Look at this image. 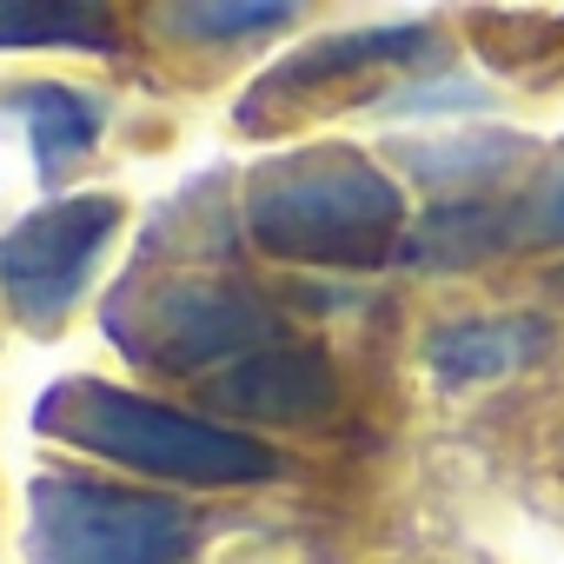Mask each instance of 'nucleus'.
Returning <instances> with one entry per match:
<instances>
[{
  "instance_id": "obj_11",
  "label": "nucleus",
  "mask_w": 564,
  "mask_h": 564,
  "mask_svg": "<svg viewBox=\"0 0 564 564\" xmlns=\"http://www.w3.org/2000/svg\"><path fill=\"white\" fill-rule=\"evenodd\" d=\"M518 153H524V140H518V133H458V140L405 147V166H412L425 186L471 199V186H485L491 173H505Z\"/></svg>"
},
{
  "instance_id": "obj_7",
  "label": "nucleus",
  "mask_w": 564,
  "mask_h": 564,
  "mask_svg": "<svg viewBox=\"0 0 564 564\" xmlns=\"http://www.w3.org/2000/svg\"><path fill=\"white\" fill-rule=\"evenodd\" d=\"M419 54H432V28H352V34H326V41H313V47L279 61L252 87V100L239 107V120L259 127L265 113H279L286 100H306V94H319V87H333V80H346L359 67H399V61H419Z\"/></svg>"
},
{
  "instance_id": "obj_1",
  "label": "nucleus",
  "mask_w": 564,
  "mask_h": 564,
  "mask_svg": "<svg viewBox=\"0 0 564 564\" xmlns=\"http://www.w3.org/2000/svg\"><path fill=\"white\" fill-rule=\"evenodd\" d=\"M239 219L259 252L293 265H379L405 239V193L352 147H300L265 160L246 193Z\"/></svg>"
},
{
  "instance_id": "obj_8",
  "label": "nucleus",
  "mask_w": 564,
  "mask_h": 564,
  "mask_svg": "<svg viewBox=\"0 0 564 564\" xmlns=\"http://www.w3.org/2000/svg\"><path fill=\"white\" fill-rule=\"evenodd\" d=\"M551 352V319L538 313H491V319H452L425 333V366L445 386H491Z\"/></svg>"
},
{
  "instance_id": "obj_13",
  "label": "nucleus",
  "mask_w": 564,
  "mask_h": 564,
  "mask_svg": "<svg viewBox=\"0 0 564 564\" xmlns=\"http://www.w3.org/2000/svg\"><path fill=\"white\" fill-rule=\"evenodd\" d=\"M166 28H186V41H239V34H265V28H286L293 8L286 0H252V8H213V0H193V8H166Z\"/></svg>"
},
{
  "instance_id": "obj_2",
  "label": "nucleus",
  "mask_w": 564,
  "mask_h": 564,
  "mask_svg": "<svg viewBox=\"0 0 564 564\" xmlns=\"http://www.w3.org/2000/svg\"><path fill=\"white\" fill-rule=\"evenodd\" d=\"M34 425L61 445H74L87 458H113L140 478H173V485H265V478H279L272 445H259L232 425L173 412V405L140 399L127 386H107V379L47 386L34 405Z\"/></svg>"
},
{
  "instance_id": "obj_4",
  "label": "nucleus",
  "mask_w": 564,
  "mask_h": 564,
  "mask_svg": "<svg viewBox=\"0 0 564 564\" xmlns=\"http://www.w3.org/2000/svg\"><path fill=\"white\" fill-rule=\"evenodd\" d=\"M107 333L127 346V359H147L160 372H206L279 346V313L259 293L219 279H153L107 306Z\"/></svg>"
},
{
  "instance_id": "obj_15",
  "label": "nucleus",
  "mask_w": 564,
  "mask_h": 564,
  "mask_svg": "<svg viewBox=\"0 0 564 564\" xmlns=\"http://www.w3.org/2000/svg\"><path fill=\"white\" fill-rule=\"evenodd\" d=\"M551 286H557V293H564V265H557V272H551Z\"/></svg>"
},
{
  "instance_id": "obj_3",
  "label": "nucleus",
  "mask_w": 564,
  "mask_h": 564,
  "mask_svg": "<svg viewBox=\"0 0 564 564\" xmlns=\"http://www.w3.org/2000/svg\"><path fill=\"white\" fill-rule=\"evenodd\" d=\"M193 544L199 524L173 498L80 471H41L28 485V564H180Z\"/></svg>"
},
{
  "instance_id": "obj_14",
  "label": "nucleus",
  "mask_w": 564,
  "mask_h": 564,
  "mask_svg": "<svg viewBox=\"0 0 564 564\" xmlns=\"http://www.w3.org/2000/svg\"><path fill=\"white\" fill-rule=\"evenodd\" d=\"M518 246H564V166L538 173L511 199V252Z\"/></svg>"
},
{
  "instance_id": "obj_5",
  "label": "nucleus",
  "mask_w": 564,
  "mask_h": 564,
  "mask_svg": "<svg viewBox=\"0 0 564 564\" xmlns=\"http://www.w3.org/2000/svg\"><path fill=\"white\" fill-rule=\"evenodd\" d=\"M120 219L127 206L113 193H67L0 232V293L14 300V313L34 326H54L87 293V272L100 265Z\"/></svg>"
},
{
  "instance_id": "obj_12",
  "label": "nucleus",
  "mask_w": 564,
  "mask_h": 564,
  "mask_svg": "<svg viewBox=\"0 0 564 564\" xmlns=\"http://www.w3.org/2000/svg\"><path fill=\"white\" fill-rule=\"evenodd\" d=\"M0 47H94L113 54V14L107 8H14L0 0Z\"/></svg>"
},
{
  "instance_id": "obj_9",
  "label": "nucleus",
  "mask_w": 564,
  "mask_h": 564,
  "mask_svg": "<svg viewBox=\"0 0 564 564\" xmlns=\"http://www.w3.org/2000/svg\"><path fill=\"white\" fill-rule=\"evenodd\" d=\"M491 252H511V199H485V193L438 199L399 239V259L412 272H458V265H478Z\"/></svg>"
},
{
  "instance_id": "obj_6",
  "label": "nucleus",
  "mask_w": 564,
  "mask_h": 564,
  "mask_svg": "<svg viewBox=\"0 0 564 564\" xmlns=\"http://www.w3.org/2000/svg\"><path fill=\"white\" fill-rule=\"evenodd\" d=\"M213 405L272 425H319L339 405V372L319 346H265L213 379Z\"/></svg>"
},
{
  "instance_id": "obj_10",
  "label": "nucleus",
  "mask_w": 564,
  "mask_h": 564,
  "mask_svg": "<svg viewBox=\"0 0 564 564\" xmlns=\"http://www.w3.org/2000/svg\"><path fill=\"white\" fill-rule=\"evenodd\" d=\"M8 107H14V113H21V127H28V147H34L41 180H61V173H67L80 153H94V140H100V107H94L87 94L61 87V80L14 87V94H8Z\"/></svg>"
}]
</instances>
